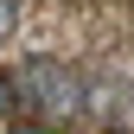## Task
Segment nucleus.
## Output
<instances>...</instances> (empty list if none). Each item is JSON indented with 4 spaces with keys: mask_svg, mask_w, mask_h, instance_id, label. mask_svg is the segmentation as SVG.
<instances>
[{
    "mask_svg": "<svg viewBox=\"0 0 134 134\" xmlns=\"http://www.w3.org/2000/svg\"><path fill=\"white\" fill-rule=\"evenodd\" d=\"M19 90H26V102H38L45 115H77L83 102H90V83H83L64 58L51 51H38V58H26V70H19Z\"/></svg>",
    "mask_w": 134,
    "mask_h": 134,
    "instance_id": "obj_1",
    "label": "nucleus"
},
{
    "mask_svg": "<svg viewBox=\"0 0 134 134\" xmlns=\"http://www.w3.org/2000/svg\"><path fill=\"white\" fill-rule=\"evenodd\" d=\"M19 13H26V7H19V0H0V45H7V38H13V32H19Z\"/></svg>",
    "mask_w": 134,
    "mask_h": 134,
    "instance_id": "obj_2",
    "label": "nucleus"
},
{
    "mask_svg": "<svg viewBox=\"0 0 134 134\" xmlns=\"http://www.w3.org/2000/svg\"><path fill=\"white\" fill-rule=\"evenodd\" d=\"M13 96H19V90H13V77L0 70V115H13Z\"/></svg>",
    "mask_w": 134,
    "mask_h": 134,
    "instance_id": "obj_3",
    "label": "nucleus"
},
{
    "mask_svg": "<svg viewBox=\"0 0 134 134\" xmlns=\"http://www.w3.org/2000/svg\"><path fill=\"white\" fill-rule=\"evenodd\" d=\"M13 134H58V128H45V121H19Z\"/></svg>",
    "mask_w": 134,
    "mask_h": 134,
    "instance_id": "obj_4",
    "label": "nucleus"
}]
</instances>
